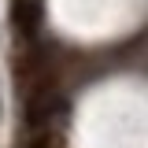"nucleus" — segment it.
Returning <instances> with one entry per match:
<instances>
[{
  "label": "nucleus",
  "mask_w": 148,
  "mask_h": 148,
  "mask_svg": "<svg viewBox=\"0 0 148 148\" xmlns=\"http://www.w3.org/2000/svg\"><path fill=\"white\" fill-rule=\"evenodd\" d=\"M15 18H18L22 30H26V26H37V18H41V0H15Z\"/></svg>",
  "instance_id": "1"
}]
</instances>
